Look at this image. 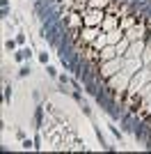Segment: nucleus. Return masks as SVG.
Listing matches in <instances>:
<instances>
[{"label": "nucleus", "instance_id": "1", "mask_svg": "<svg viewBox=\"0 0 151 154\" xmlns=\"http://www.w3.org/2000/svg\"><path fill=\"white\" fill-rule=\"evenodd\" d=\"M32 58V51L30 48H21V51H14V60L16 62H25V60Z\"/></svg>", "mask_w": 151, "mask_h": 154}, {"label": "nucleus", "instance_id": "2", "mask_svg": "<svg viewBox=\"0 0 151 154\" xmlns=\"http://www.w3.org/2000/svg\"><path fill=\"white\" fill-rule=\"evenodd\" d=\"M16 46H19V42H16V39H7V42H5V48H7V51H16Z\"/></svg>", "mask_w": 151, "mask_h": 154}, {"label": "nucleus", "instance_id": "3", "mask_svg": "<svg viewBox=\"0 0 151 154\" xmlns=\"http://www.w3.org/2000/svg\"><path fill=\"white\" fill-rule=\"evenodd\" d=\"M30 74H32V69H30V64H23V67H21V69H19V76H21V78H25V76H30Z\"/></svg>", "mask_w": 151, "mask_h": 154}, {"label": "nucleus", "instance_id": "4", "mask_svg": "<svg viewBox=\"0 0 151 154\" xmlns=\"http://www.w3.org/2000/svg\"><path fill=\"white\" fill-rule=\"evenodd\" d=\"M9 101H12V85L7 83L5 85V103H9Z\"/></svg>", "mask_w": 151, "mask_h": 154}, {"label": "nucleus", "instance_id": "5", "mask_svg": "<svg viewBox=\"0 0 151 154\" xmlns=\"http://www.w3.org/2000/svg\"><path fill=\"white\" fill-rule=\"evenodd\" d=\"M46 71H48V76H50V78H60V76H57V69H55V67L46 64Z\"/></svg>", "mask_w": 151, "mask_h": 154}, {"label": "nucleus", "instance_id": "6", "mask_svg": "<svg viewBox=\"0 0 151 154\" xmlns=\"http://www.w3.org/2000/svg\"><path fill=\"white\" fill-rule=\"evenodd\" d=\"M39 62H41V64H48V53H46V51L39 53Z\"/></svg>", "mask_w": 151, "mask_h": 154}, {"label": "nucleus", "instance_id": "7", "mask_svg": "<svg viewBox=\"0 0 151 154\" xmlns=\"http://www.w3.org/2000/svg\"><path fill=\"white\" fill-rule=\"evenodd\" d=\"M21 147H23V149H30V147H34V143H32L30 138H25V140H23V145H21Z\"/></svg>", "mask_w": 151, "mask_h": 154}, {"label": "nucleus", "instance_id": "8", "mask_svg": "<svg viewBox=\"0 0 151 154\" xmlns=\"http://www.w3.org/2000/svg\"><path fill=\"white\" fill-rule=\"evenodd\" d=\"M110 129H112V134H114V138H117V140H121V134H119V131H117V127H110Z\"/></svg>", "mask_w": 151, "mask_h": 154}, {"label": "nucleus", "instance_id": "9", "mask_svg": "<svg viewBox=\"0 0 151 154\" xmlns=\"http://www.w3.org/2000/svg\"><path fill=\"white\" fill-rule=\"evenodd\" d=\"M16 42H19V44H25V35H16Z\"/></svg>", "mask_w": 151, "mask_h": 154}, {"label": "nucleus", "instance_id": "10", "mask_svg": "<svg viewBox=\"0 0 151 154\" xmlns=\"http://www.w3.org/2000/svg\"><path fill=\"white\" fill-rule=\"evenodd\" d=\"M16 138H19V140L23 143V140H25V134H23V131H16Z\"/></svg>", "mask_w": 151, "mask_h": 154}]
</instances>
